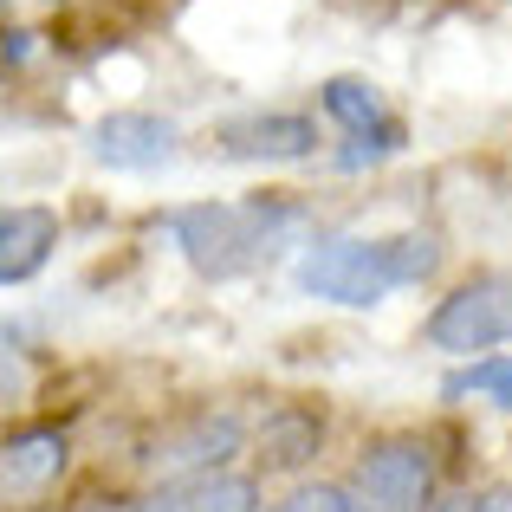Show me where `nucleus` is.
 <instances>
[{
	"mask_svg": "<svg viewBox=\"0 0 512 512\" xmlns=\"http://www.w3.org/2000/svg\"><path fill=\"white\" fill-rule=\"evenodd\" d=\"M266 512H357V500L344 493V480H299V487H286Z\"/></svg>",
	"mask_w": 512,
	"mask_h": 512,
	"instance_id": "nucleus-14",
	"label": "nucleus"
},
{
	"mask_svg": "<svg viewBox=\"0 0 512 512\" xmlns=\"http://www.w3.org/2000/svg\"><path fill=\"white\" fill-rule=\"evenodd\" d=\"M467 512H512V480H480V487H461Z\"/></svg>",
	"mask_w": 512,
	"mask_h": 512,
	"instance_id": "nucleus-16",
	"label": "nucleus"
},
{
	"mask_svg": "<svg viewBox=\"0 0 512 512\" xmlns=\"http://www.w3.org/2000/svg\"><path fill=\"white\" fill-rule=\"evenodd\" d=\"M78 467V435L52 415L0 428V512H20L39 500H59Z\"/></svg>",
	"mask_w": 512,
	"mask_h": 512,
	"instance_id": "nucleus-7",
	"label": "nucleus"
},
{
	"mask_svg": "<svg viewBox=\"0 0 512 512\" xmlns=\"http://www.w3.org/2000/svg\"><path fill=\"white\" fill-rule=\"evenodd\" d=\"M91 163L117 169V175H163L169 163H182V124L163 111H104L85 137Z\"/></svg>",
	"mask_w": 512,
	"mask_h": 512,
	"instance_id": "nucleus-10",
	"label": "nucleus"
},
{
	"mask_svg": "<svg viewBox=\"0 0 512 512\" xmlns=\"http://www.w3.org/2000/svg\"><path fill=\"white\" fill-rule=\"evenodd\" d=\"M422 344L448 363L493 357L512 344V266H487L467 273L461 286H448L422 318Z\"/></svg>",
	"mask_w": 512,
	"mask_h": 512,
	"instance_id": "nucleus-5",
	"label": "nucleus"
},
{
	"mask_svg": "<svg viewBox=\"0 0 512 512\" xmlns=\"http://www.w3.org/2000/svg\"><path fill=\"white\" fill-rule=\"evenodd\" d=\"M318 234L312 208L286 188L240 201H182V208L156 214V240H169V253L195 279H247L260 266H273L279 253H299Z\"/></svg>",
	"mask_w": 512,
	"mask_h": 512,
	"instance_id": "nucleus-1",
	"label": "nucleus"
},
{
	"mask_svg": "<svg viewBox=\"0 0 512 512\" xmlns=\"http://www.w3.org/2000/svg\"><path fill=\"white\" fill-rule=\"evenodd\" d=\"M325 448H331V415H325V402H305V396H286V402H273V409L253 422V474L260 480H312L318 474V461H325Z\"/></svg>",
	"mask_w": 512,
	"mask_h": 512,
	"instance_id": "nucleus-9",
	"label": "nucleus"
},
{
	"mask_svg": "<svg viewBox=\"0 0 512 512\" xmlns=\"http://www.w3.org/2000/svg\"><path fill=\"white\" fill-rule=\"evenodd\" d=\"M20 512H65V493L59 500H39V506H20Z\"/></svg>",
	"mask_w": 512,
	"mask_h": 512,
	"instance_id": "nucleus-17",
	"label": "nucleus"
},
{
	"mask_svg": "<svg viewBox=\"0 0 512 512\" xmlns=\"http://www.w3.org/2000/svg\"><path fill=\"white\" fill-rule=\"evenodd\" d=\"M318 150H325L318 111H240L201 137V156H214V163H266V169L312 163Z\"/></svg>",
	"mask_w": 512,
	"mask_h": 512,
	"instance_id": "nucleus-8",
	"label": "nucleus"
},
{
	"mask_svg": "<svg viewBox=\"0 0 512 512\" xmlns=\"http://www.w3.org/2000/svg\"><path fill=\"white\" fill-rule=\"evenodd\" d=\"M441 402H487V409L512 415V357H467L441 376Z\"/></svg>",
	"mask_w": 512,
	"mask_h": 512,
	"instance_id": "nucleus-13",
	"label": "nucleus"
},
{
	"mask_svg": "<svg viewBox=\"0 0 512 512\" xmlns=\"http://www.w3.org/2000/svg\"><path fill=\"white\" fill-rule=\"evenodd\" d=\"M344 493L357 512H428L441 500V454L422 428H383L344 467Z\"/></svg>",
	"mask_w": 512,
	"mask_h": 512,
	"instance_id": "nucleus-4",
	"label": "nucleus"
},
{
	"mask_svg": "<svg viewBox=\"0 0 512 512\" xmlns=\"http://www.w3.org/2000/svg\"><path fill=\"white\" fill-rule=\"evenodd\" d=\"M59 234H65L59 208H46V201H0V292L33 286L52 266V253H59Z\"/></svg>",
	"mask_w": 512,
	"mask_h": 512,
	"instance_id": "nucleus-11",
	"label": "nucleus"
},
{
	"mask_svg": "<svg viewBox=\"0 0 512 512\" xmlns=\"http://www.w3.org/2000/svg\"><path fill=\"white\" fill-rule=\"evenodd\" d=\"M65 512H137V493H111V487H78V493H65Z\"/></svg>",
	"mask_w": 512,
	"mask_h": 512,
	"instance_id": "nucleus-15",
	"label": "nucleus"
},
{
	"mask_svg": "<svg viewBox=\"0 0 512 512\" xmlns=\"http://www.w3.org/2000/svg\"><path fill=\"white\" fill-rule=\"evenodd\" d=\"M448 247L435 227H396V234H363V227H318L292 253V286L318 305L376 312L396 292H415L441 273Z\"/></svg>",
	"mask_w": 512,
	"mask_h": 512,
	"instance_id": "nucleus-2",
	"label": "nucleus"
},
{
	"mask_svg": "<svg viewBox=\"0 0 512 512\" xmlns=\"http://www.w3.org/2000/svg\"><path fill=\"white\" fill-rule=\"evenodd\" d=\"M0 13H7V0H0Z\"/></svg>",
	"mask_w": 512,
	"mask_h": 512,
	"instance_id": "nucleus-18",
	"label": "nucleus"
},
{
	"mask_svg": "<svg viewBox=\"0 0 512 512\" xmlns=\"http://www.w3.org/2000/svg\"><path fill=\"white\" fill-rule=\"evenodd\" d=\"M253 448V415L234 402H201V409L163 422L150 441L137 448V474L143 487H188L208 474H234Z\"/></svg>",
	"mask_w": 512,
	"mask_h": 512,
	"instance_id": "nucleus-3",
	"label": "nucleus"
},
{
	"mask_svg": "<svg viewBox=\"0 0 512 512\" xmlns=\"http://www.w3.org/2000/svg\"><path fill=\"white\" fill-rule=\"evenodd\" d=\"M169 493H175V512H260L266 506V480L253 467L188 480V487H169Z\"/></svg>",
	"mask_w": 512,
	"mask_h": 512,
	"instance_id": "nucleus-12",
	"label": "nucleus"
},
{
	"mask_svg": "<svg viewBox=\"0 0 512 512\" xmlns=\"http://www.w3.org/2000/svg\"><path fill=\"white\" fill-rule=\"evenodd\" d=\"M318 117L338 130V150H331V169L363 175V169H383L409 150V124L389 111V98L357 72H338L318 85Z\"/></svg>",
	"mask_w": 512,
	"mask_h": 512,
	"instance_id": "nucleus-6",
	"label": "nucleus"
}]
</instances>
